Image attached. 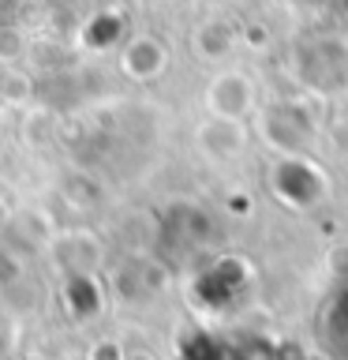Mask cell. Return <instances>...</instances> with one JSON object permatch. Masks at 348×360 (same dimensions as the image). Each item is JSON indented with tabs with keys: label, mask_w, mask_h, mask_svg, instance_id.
<instances>
[{
	"label": "cell",
	"mask_w": 348,
	"mask_h": 360,
	"mask_svg": "<svg viewBox=\"0 0 348 360\" xmlns=\"http://www.w3.org/2000/svg\"><path fill=\"white\" fill-rule=\"evenodd\" d=\"M120 64H123V72H128L131 79H150V75L161 72L165 49H161V45H157L154 38H135L128 49H123Z\"/></svg>",
	"instance_id": "6da1fadb"
},
{
	"label": "cell",
	"mask_w": 348,
	"mask_h": 360,
	"mask_svg": "<svg viewBox=\"0 0 348 360\" xmlns=\"http://www.w3.org/2000/svg\"><path fill=\"white\" fill-rule=\"evenodd\" d=\"M64 297H67V308L75 315H94L98 311V289L90 274H72L64 281Z\"/></svg>",
	"instance_id": "7a4b0ae2"
},
{
	"label": "cell",
	"mask_w": 348,
	"mask_h": 360,
	"mask_svg": "<svg viewBox=\"0 0 348 360\" xmlns=\"http://www.w3.org/2000/svg\"><path fill=\"white\" fill-rule=\"evenodd\" d=\"M11 8H15V0H0V19H8Z\"/></svg>",
	"instance_id": "3957f363"
},
{
	"label": "cell",
	"mask_w": 348,
	"mask_h": 360,
	"mask_svg": "<svg viewBox=\"0 0 348 360\" xmlns=\"http://www.w3.org/2000/svg\"><path fill=\"white\" fill-rule=\"evenodd\" d=\"M0 297H4V281H0Z\"/></svg>",
	"instance_id": "277c9868"
}]
</instances>
